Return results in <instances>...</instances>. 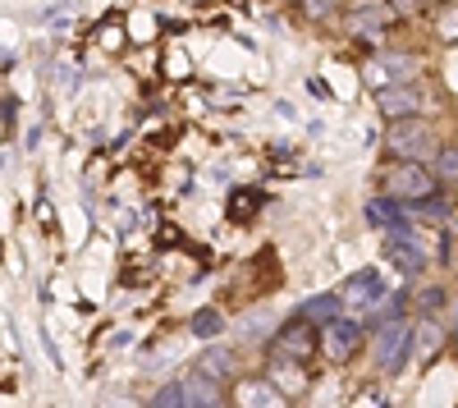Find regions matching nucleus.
Instances as JSON below:
<instances>
[{
	"mask_svg": "<svg viewBox=\"0 0 458 408\" xmlns=\"http://www.w3.org/2000/svg\"><path fill=\"white\" fill-rule=\"evenodd\" d=\"M386 147H390V157L412 161V166H427V161L440 157V142H436V133H431L422 120H399V124H390Z\"/></svg>",
	"mask_w": 458,
	"mask_h": 408,
	"instance_id": "f257e3e1",
	"label": "nucleus"
},
{
	"mask_svg": "<svg viewBox=\"0 0 458 408\" xmlns=\"http://www.w3.org/2000/svg\"><path fill=\"white\" fill-rule=\"evenodd\" d=\"M436 183H440V179H436V170H427V166H412V161H399L394 170H386V198L417 207V202L436 198Z\"/></svg>",
	"mask_w": 458,
	"mask_h": 408,
	"instance_id": "f03ea898",
	"label": "nucleus"
},
{
	"mask_svg": "<svg viewBox=\"0 0 458 408\" xmlns=\"http://www.w3.org/2000/svg\"><path fill=\"white\" fill-rule=\"evenodd\" d=\"M321 349V330L308 321V317H293L276 330V340H271V353L276 358H289V362H308L312 353Z\"/></svg>",
	"mask_w": 458,
	"mask_h": 408,
	"instance_id": "7ed1b4c3",
	"label": "nucleus"
},
{
	"mask_svg": "<svg viewBox=\"0 0 458 408\" xmlns=\"http://www.w3.org/2000/svg\"><path fill=\"white\" fill-rule=\"evenodd\" d=\"M412 321L403 317V321H394V326H386V330H380V336H376V349H371V358H376V367H380V372H386V377H394L399 372V367L412 358Z\"/></svg>",
	"mask_w": 458,
	"mask_h": 408,
	"instance_id": "20e7f679",
	"label": "nucleus"
},
{
	"mask_svg": "<svg viewBox=\"0 0 458 408\" xmlns=\"http://www.w3.org/2000/svg\"><path fill=\"white\" fill-rule=\"evenodd\" d=\"M339 299H344V308H349V312H376L380 303L390 299V285L380 280V271L367 267V271H353L349 276V285L339 289Z\"/></svg>",
	"mask_w": 458,
	"mask_h": 408,
	"instance_id": "39448f33",
	"label": "nucleus"
},
{
	"mask_svg": "<svg viewBox=\"0 0 458 408\" xmlns=\"http://www.w3.org/2000/svg\"><path fill=\"white\" fill-rule=\"evenodd\" d=\"M376 106H380V115H386L390 124H399V120H412L417 110L427 106V92L417 88V83H399V88H386V92H380Z\"/></svg>",
	"mask_w": 458,
	"mask_h": 408,
	"instance_id": "423d86ee",
	"label": "nucleus"
},
{
	"mask_svg": "<svg viewBox=\"0 0 458 408\" xmlns=\"http://www.w3.org/2000/svg\"><path fill=\"white\" fill-rule=\"evenodd\" d=\"M358 344H362V326L349 321V317H339L335 326L321 330V353H326L330 362H349Z\"/></svg>",
	"mask_w": 458,
	"mask_h": 408,
	"instance_id": "0eeeda50",
	"label": "nucleus"
},
{
	"mask_svg": "<svg viewBox=\"0 0 458 408\" xmlns=\"http://www.w3.org/2000/svg\"><path fill=\"white\" fill-rule=\"evenodd\" d=\"M367 225L394 234V230L412 225V211H408V202H394V198H371L367 202Z\"/></svg>",
	"mask_w": 458,
	"mask_h": 408,
	"instance_id": "6e6552de",
	"label": "nucleus"
},
{
	"mask_svg": "<svg viewBox=\"0 0 458 408\" xmlns=\"http://www.w3.org/2000/svg\"><path fill=\"white\" fill-rule=\"evenodd\" d=\"M266 381H271L280 395L298 399L302 390H308V377H302V362H289V358H271V372H266Z\"/></svg>",
	"mask_w": 458,
	"mask_h": 408,
	"instance_id": "1a4fd4ad",
	"label": "nucleus"
},
{
	"mask_svg": "<svg viewBox=\"0 0 458 408\" xmlns=\"http://www.w3.org/2000/svg\"><path fill=\"white\" fill-rule=\"evenodd\" d=\"M183 408H229V404H225V395H220V386L211 377L193 372L183 381Z\"/></svg>",
	"mask_w": 458,
	"mask_h": 408,
	"instance_id": "9d476101",
	"label": "nucleus"
},
{
	"mask_svg": "<svg viewBox=\"0 0 458 408\" xmlns=\"http://www.w3.org/2000/svg\"><path fill=\"white\" fill-rule=\"evenodd\" d=\"M390 23H394V10L386 5V0H367V5L349 10V28H358V32H380Z\"/></svg>",
	"mask_w": 458,
	"mask_h": 408,
	"instance_id": "9b49d317",
	"label": "nucleus"
},
{
	"mask_svg": "<svg viewBox=\"0 0 458 408\" xmlns=\"http://www.w3.org/2000/svg\"><path fill=\"white\" fill-rule=\"evenodd\" d=\"M298 317H308L317 330H326V326H335V321L344 317V299H339V293H317V299L302 303V312H298Z\"/></svg>",
	"mask_w": 458,
	"mask_h": 408,
	"instance_id": "f8f14e48",
	"label": "nucleus"
},
{
	"mask_svg": "<svg viewBox=\"0 0 458 408\" xmlns=\"http://www.w3.org/2000/svg\"><path fill=\"white\" fill-rule=\"evenodd\" d=\"M239 408H284L271 381H239Z\"/></svg>",
	"mask_w": 458,
	"mask_h": 408,
	"instance_id": "ddd939ff",
	"label": "nucleus"
},
{
	"mask_svg": "<svg viewBox=\"0 0 458 408\" xmlns=\"http://www.w3.org/2000/svg\"><path fill=\"white\" fill-rule=\"evenodd\" d=\"M440 340H445V336H440V326H436L431 317H422V326L412 330V353H417V358H436Z\"/></svg>",
	"mask_w": 458,
	"mask_h": 408,
	"instance_id": "4468645a",
	"label": "nucleus"
},
{
	"mask_svg": "<svg viewBox=\"0 0 458 408\" xmlns=\"http://www.w3.org/2000/svg\"><path fill=\"white\" fill-rule=\"evenodd\" d=\"M198 372H202V377H211V381L220 386L229 372H234V367H229V353H225V349H207V353L198 358Z\"/></svg>",
	"mask_w": 458,
	"mask_h": 408,
	"instance_id": "2eb2a0df",
	"label": "nucleus"
},
{
	"mask_svg": "<svg viewBox=\"0 0 458 408\" xmlns=\"http://www.w3.org/2000/svg\"><path fill=\"white\" fill-rule=\"evenodd\" d=\"M225 330V317L216 312V308H202V312H193V336L198 340H216Z\"/></svg>",
	"mask_w": 458,
	"mask_h": 408,
	"instance_id": "dca6fc26",
	"label": "nucleus"
},
{
	"mask_svg": "<svg viewBox=\"0 0 458 408\" xmlns=\"http://www.w3.org/2000/svg\"><path fill=\"white\" fill-rule=\"evenodd\" d=\"M436 179L440 183H458V147H440V157H436Z\"/></svg>",
	"mask_w": 458,
	"mask_h": 408,
	"instance_id": "f3484780",
	"label": "nucleus"
},
{
	"mask_svg": "<svg viewBox=\"0 0 458 408\" xmlns=\"http://www.w3.org/2000/svg\"><path fill=\"white\" fill-rule=\"evenodd\" d=\"M151 408H183V381H170L157 390V399H151Z\"/></svg>",
	"mask_w": 458,
	"mask_h": 408,
	"instance_id": "a211bd4d",
	"label": "nucleus"
},
{
	"mask_svg": "<svg viewBox=\"0 0 458 408\" xmlns=\"http://www.w3.org/2000/svg\"><path fill=\"white\" fill-rule=\"evenodd\" d=\"M417 308H422V312L445 308V293H440V289H422V293H417Z\"/></svg>",
	"mask_w": 458,
	"mask_h": 408,
	"instance_id": "6ab92c4d",
	"label": "nucleus"
},
{
	"mask_svg": "<svg viewBox=\"0 0 458 408\" xmlns=\"http://www.w3.org/2000/svg\"><path fill=\"white\" fill-rule=\"evenodd\" d=\"M440 37H445V42H458V10L440 14Z\"/></svg>",
	"mask_w": 458,
	"mask_h": 408,
	"instance_id": "aec40b11",
	"label": "nucleus"
},
{
	"mask_svg": "<svg viewBox=\"0 0 458 408\" xmlns=\"http://www.w3.org/2000/svg\"><path fill=\"white\" fill-rule=\"evenodd\" d=\"M335 10V0H308V14L312 19H321V14H330Z\"/></svg>",
	"mask_w": 458,
	"mask_h": 408,
	"instance_id": "412c9836",
	"label": "nucleus"
},
{
	"mask_svg": "<svg viewBox=\"0 0 458 408\" xmlns=\"http://www.w3.org/2000/svg\"><path fill=\"white\" fill-rule=\"evenodd\" d=\"M14 133V97H5V138Z\"/></svg>",
	"mask_w": 458,
	"mask_h": 408,
	"instance_id": "4be33fe9",
	"label": "nucleus"
},
{
	"mask_svg": "<svg viewBox=\"0 0 458 408\" xmlns=\"http://www.w3.org/2000/svg\"><path fill=\"white\" fill-rule=\"evenodd\" d=\"M454 252H449V262H454V271H458V243H449Z\"/></svg>",
	"mask_w": 458,
	"mask_h": 408,
	"instance_id": "5701e85b",
	"label": "nucleus"
}]
</instances>
